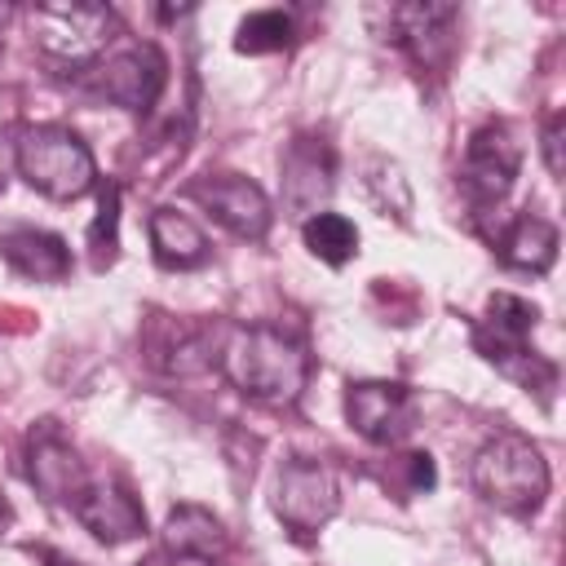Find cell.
Returning <instances> with one entry per match:
<instances>
[{
  "label": "cell",
  "instance_id": "d4e9b609",
  "mask_svg": "<svg viewBox=\"0 0 566 566\" xmlns=\"http://www.w3.org/2000/svg\"><path fill=\"white\" fill-rule=\"evenodd\" d=\"M49 566H80V562H62V557H49Z\"/></svg>",
  "mask_w": 566,
  "mask_h": 566
},
{
  "label": "cell",
  "instance_id": "d6986e66",
  "mask_svg": "<svg viewBox=\"0 0 566 566\" xmlns=\"http://www.w3.org/2000/svg\"><path fill=\"white\" fill-rule=\"evenodd\" d=\"M301 239H305V248L318 256V261H327V265H345L354 252H358V226L349 221V217H340V212H314V217H305V226H301Z\"/></svg>",
  "mask_w": 566,
  "mask_h": 566
},
{
  "label": "cell",
  "instance_id": "e0dca14e",
  "mask_svg": "<svg viewBox=\"0 0 566 566\" xmlns=\"http://www.w3.org/2000/svg\"><path fill=\"white\" fill-rule=\"evenodd\" d=\"M164 548L181 553V557H203L212 562L226 548V531L221 522L203 509V504H177L164 522Z\"/></svg>",
  "mask_w": 566,
  "mask_h": 566
},
{
  "label": "cell",
  "instance_id": "ba28073f",
  "mask_svg": "<svg viewBox=\"0 0 566 566\" xmlns=\"http://www.w3.org/2000/svg\"><path fill=\"white\" fill-rule=\"evenodd\" d=\"M340 504L336 491V473L318 460H292L283 464L279 482H274V513L292 526V531H318L323 522H332Z\"/></svg>",
  "mask_w": 566,
  "mask_h": 566
},
{
  "label": "cell",
  "instance_id": "ac0fdd59",
  "mask_svg": "<svg viewBox=\"0 0 566 566\" xmlns=\"http://www.w3.org/2000/svg\"><path fill=\"white\" fill-rule=\"evenodd\" d=\"M4 256L22 270V274H31V279H62L66 274V265H71V252H66V243L57 239V234H44V230H18V234H9L4 243Z\"/></svg>",
  "mask_w": 566,
  "mask_h": 566
},
{
  "label": "cell",
  "instance_id": "ffe728a7",
  "mask_svg": "<svg viewBox=\"0 0 566 566\" xmlns=\"http://www.w3.org/2000/svg\"><path fill=\"white\" fill-rule=\"evenodd\" d=\"M287 40H292V18L279 13V9H256L234 31V49L239 53H279Z\"/></svg>",
  "mask_w": 566,
  "mask_h": 566
},
{
  "label": "cell",
  "instance_id": "3957f363",
  "mask_svg": "<svg viewBox=\"0 0 566 566\" xmlns=\"http://www.w3.org/2000/svg\"><path fill=\"white\" fill-rule=\"evenodd\" d=\"M535 323H539V310H535L531 301H522V296H513V292H495V296L486 301V314H482L473 340H478L482 358L495 363L504 376H513L526 394H531V389H535V394H548V389L557 385V367H553L544 354L531 349Z\"/></svg>",
  "mask_w": 566,
  "mask_h": 566
},
{
  "label": "cell",
  "instance_id": "44dd1931",
  "mask_svg": "<svg viewBox=\"0 0 566 566\" xmlns=\"http://www.w3.org/2000/svg\"><path fill=\"white\" fill-rule=\"evenodd\" d=\"M539 150H544L548 172H553V177H562V172H566V115H562V111H557V115H548L544 137H539Z\"/></svg>",
  "mask_w": 566,
  "mask_h": 566
},
{
  "label": "cell",
  "instance_id": "8fae6325",
  "mask_svg": "<svg viewBox=\"0 0 566 566\" xmlns=\"http://www.w3.org/2000/svg\"><path fill=\"white\" fill-rule=\"evenodd\" d=\"M164 75H168L164 53L155 44H137V49H128V53H119V57L106 62L102 93L115 106H124V111H150L155 97H159V88H164Z\"/></svg>",
  "mask_w": 566,
  "mask_h": 566
},
{
  "label": "cell",
  "instance_id": "cb8c5ba5",
  "mask_svg": "<svg viewBox=\"0 0 566 566\" xmlns=\"http://www.w3.org/2000/svg\"><path fill=\"white\" fill-rule=\"evenodd\" d=\"M146 566H212L203 557H181V553H164V557H150Z\"/></svg>",
  "mask_w": 566,
  "mask_h": 566
},
{
  "label": "cell",
  "instance_id": "277c9868",
  "mask_svg": "<svg viewBox=\"0 0 566 566\" xmlns=\"http://www.w3.org/2000/svg\"><path fill=\"white\" fill-rule=\"evenodd\" d=\"M18 172L31 190L49 199H80L97 181L93 150L80 142V133L62 124H35L18 137Z\"/></svg>",
  "mask_w": 566,
  "mask_h": 566
},
{
  "label": "cell",
  "instance_id": "6da1fadb",
  "mask_svg": "<svg viewBox=\"0 0 566 566\" xmlns=\"http://www.w3.org/2000/svg\"><path fill=\"white\" fill-rule=\"evenodd\" d=\"M217 367L239 394L256 402H296L310 380V349L292 327L279 323L226 327Z\"/></svg>",
  "mask_w": 566,
  "mask_h": 566
},
{
  "label": "cell",
  "instance_id": "7c38bea8",
  "mask_svg": "<svg viewBox=\"0 0 566 566\" xmlns=\"http://www.w3.org/2000/svg\"><path fill=\"white\" fill-rule=\"evenodd\" d=\"M283 190L296 212H323L318 203L332 195V150L314 137H301L283 159Z\"/></svg>",
  "mask_w": 566,
  "mask_h": 566
},
{
  "label": "cell",
  "instance_id": "7a4b0ae2",
  "mask_svg": "<svg viewBox=\"0 0 566 566\" xmlns=\"http://www.w3.org/2000/svg\"><path fill=\"white\" fill-rule=\"evenodd\" d=\"M469 478H473V491L491 509L513 513V517H531L544 504L548 482H553L539 442H531L526 433H513V429H504L478 447Z\"/></svg>",
  "mask_w": 566,
  "mask_h": 566
},
{
  "label": "cell",
  "instance_id": "5bb4252c",
  "mask_svg": "<svg viewBox=\"0 0 566 566\" xmlns=\"http://www.w3.org/2000/svg\"><path fill=\"white\" fill-rule=\"evenodd\" d=\"M150 248H155V261L168 265V270H195L208 261V234L177 208H155L150 212Z\"/></svg>",
  "mask_w": 566,
  "mask_h": 566
},
{
  "label": "cell",
  "instance_id": "5b68a950",
  "mask_svg": "<svg viewBox=\"0 0 566 566\" xmlns=\"http://www.w3.org/2000/svg\"><path fill=\"white\" fill-rule=\"evenodd\" d=\"M35 44L57 62H93L111 40V9L93 0H57L31 9Z\"/></svg>",
  "mask_w": 566,
  "mask_h": 566
},
{
  "label": "cell",
  "instance_id": "9c48e42d",
  "mask_svg": "<svg viewBox=\"0 0 566 566\" xmlns=\"http://www.w3.org/2000/svg\"><path fill=\"white\" fill-rule=\"evenodd\" d=\"M71 509H75V517H80V526L93 535V539H102V544H124V539H133V535H142L146 531V513H142V504L133 500V491L124 486V482H115V478H88V486L71 500Z\"/></svg>",
  "mask_w": 566,
  "mask_h": 566
},
{
  "label": "cell",
  "instance_id": "2e32d148",
  "mask_svg": "<svg viewBox=\"0 0 566 566\" xmlns=\"http://www.w3.org/2000/svg\"><path fill=\"white\" fill-rule=\"evenodd\" d=\"M31 482H35L49 500L71 504V500L88 486V469L80 464V455H75L66 442L40 438V442L31 447Z\"/></svg>",
  "mask_w": 566,
  "mask_h": 566
},
{
  "label": "cell",
  "instance_id": "52a82bcc",
  "mask_svg": "<svg viewBox=\"0 0 566 566\" xmlns=\"http://www.w3.org/2000/svg\"><path fill=\"white\" fill-rule=\"evenodd\" d=\"M420 402L402 380H358L345 389V420L376 447H394L416 429Z\"/></svg>",
  "mask_w": 566,
  "mask_h": 566
},
{
  "label": "cell",
  "instance_id": "9a60e30c",
  "mask_svg": "<svg viewBox=\"0 0 566 566\" xmlns=\"http://www.w3.org/2000/svg\"><path fill=\"white\" fill-rule=\"evenodd\" d=\"M500 261L513 265V270H526V274L553 270V261H557V226L535 217V212H522L500 234Z\"/></svg>",
  "mask_w": 566,
  "mask_h": 566
},
{
  "label": "cell",
  "instance_id": "603a6c76",
  "mask_svg": "<svg viewBox=\"0 0 566 566\" xmlns=\"http://www.w3.org/2000/svg\"><path fill=\"white\" fill-rule=\"evenodd\" d=\"M407 464H411V486H416V491H429V486L438 482V469H433V455H429V451H411Z\"/></svg>",
  "mask_w": 566,
  "mask_h": 566
},
{
  "label": "cell",
  "instance_id": "7402d4cb",
  "mask_svg": "<svg viewBox=\"0 0 566 566\" xmlns=\"http://www.w3.org/2000/svg\"><path fill=\"white\" fill-rule=\"evenodd\" d=\"M115 221H119V190L106 186L102 190V208H97V221H93V248H115Z\"/></svg>",
  "mask_w": 566,
  "mask_h": 566
},
{
  "label": "cell",
  "instance_id": "30bf717a",
  "mask_svg": "<svg viewBox=\"0 0 566 566\" xmlns=\"http://www.w3.org/2000/svg\"><path fill=\"white\" fill-rule=\"evenodd\" d=\"M195 199L239 239H265L270 217H274L265 190L256 181H248V177H234V172L195 181Z\"/></svg>",
  "mask_w": 566,
  "mask_h": 566
},
{
  "label": "cell",
  "instance_id": "8992f818",
  "mask_svg": "<svg viewBox=\"0 0 566 566\" xmlns=\"http://www.w3.org/2000/svg\"><path fill=\"white\" fill-rule=\"evenodd\" d=\"M517 168H522V146H517L513 128L504 119H491L469 137V150L460 164V186L478 208H491L513 190Z\"/></svg>",
  "mask_w": 566,
  "mask_h": 566
},
{
  "label": "cell",
  "instance_id": "4fadbf2b",
  "mask_svg": "<svg viewBox=\"0 0 566 566\" xmlns=\"http://www.w3.org/2000/svg\"><path fill=\"white\" fill-rule=\"evenodd\" d=\"M460 18L455 4H398L389 9L394 35L420 57V62H438L451 49V22Z\"/></svg>",
  "mask_w": 566,
  "mask_h": 566
}]
</instances>
